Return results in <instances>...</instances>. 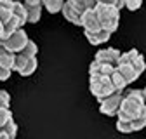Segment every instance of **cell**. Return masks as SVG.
I'll use <instances>...</instances> for the list:
<instances>
[{"mask_svg": "<svg viewBox=\"0 0 146 139\" xmlns=\"http://www.w3.org/2000/svg\"><path fill=\"white\" fill-rule=\"evenodd\" d=\"M117 130H118V132H122V134H131V132H132L131 122H123V120H118V122H117Z\"/></svg>", "mask_w": 146, "mask_h": 139, "instance_id": "obj_23", "label": "cell"}, {"mask_svg": "<svg viewBox=\"0 0 146 139\" xmlns=\"http://www.w3.org/2000/svg\"><path fill=\"white\" fill-rule=\"evenodd\" d=\"M141 4H143V0H125L123 7H127L129 11H137L141 7Z\"/></svg>", "mask_w": 146, "mask_h": 139, "instance_id": "obj_25", "label": "cell"}, {"mask_svg": "<svg viewBox=\"0 0 146 139\" xmlns=\"http://www.w3.org/2000/svg\"><path fill=\"white\" fill-rule=\"evenodd\" d=\"M36 52H38V47H36L35 42L28 40V44L23 47L21 52H17V54H21V56H26V58H31V56H36Z\"/></svg>", "mask_w": 146, "mask_h": 139, "instance_id": "obj_19", "label": "cell"}, {"mask_svg": "<svg viewBox=\"0 0 146 139\" xmlns=\"http://www.w3.org/2000/svg\"><path fill=\"white\" fill-rule=\"evenodd\" d=\"M139 115H146V104H144L141 91L132 89V91L127 92V96H123L117 116H118V120L131 122Z\"/></svg>", "mask_w": 146, "mask_h": 139, "instance_id": "obj_1", "label": "cell"}, {"mask_svg": "<svg viewBox=\"0 0 146 139\" xmlns=\"http://www.w3.org/2000/svg\"><path fill=\"white\" fill-rule=\"evenodd\" d=\"M12 2H21V0H12Z\"/></svg>", "mask_w": 146, "mask_h": 139, "instance_id": "obj_30", "label": "cell"}, {"mask_svg": "<svg viewBox=\"0 0 146 139\" xmlns=\"http://www.w3.org/2000/svg\"><path fill=\"white\" fill-rule=\"evenodd\" d=\"M120 54H122V52H120L118 49H113V47H110V49H101V50H98V54H96L94 61L103 63V64H111V66H117Z\"/></svg>", "mask_w": 146, "mask_h": 139, "instance_id": "obj_7", "label": "cell"}, {"mask_svg": "<svg viewBox=\"0 0 146 139\" xmlns=\"http://www.w3.org/2000/svg\"><path fill=\"white\" fill-rule=\"evenodd\" d=\"M89 89H90V94H92L99 103L106 97H110L111 94L118 92L115 89V85L111 82L110 77H90L89 80Z\"/></svg>", "mask_w": 146, "mask_h": 139, "instance_id": "obj_3", "label": "cell"}, {"mask_svg": "<svg viewBox=\"0 0 146 139\" xmlns=\"http://www.w3.org/2000/svg\"><path fill=\"white\" fill-rule=\"evenodd\" d=\"M141 94H143V99H144V104H146V87L141 91Z\"/></svg>", "mask_w": 146, "mask_h": 139, "instance_id": "obj_27", "label": "cell"}, {"mask_svg": "<svg viewBox=\"0 0 146 139\" xmlns=\"http://www.w3.org/2000/svg\"><path fill=\"white\" fill-rule=\"evenodd\" d=\"M127 54V59H129V63H131V66L137 71V75L141 77L143 75V71L146 70V63H144V58H143V54L139 50H136V49H131L129 52H125Z\"/></svg>", "mask_w": 146, "mask_h": 139, "instance_id": "obj_9", "label": "cell"}, {"mask_svg": "<svg viewBox=\"0 0 146 139\" xmlns=\"http://www.w3.org/2000/svg\"><path fill=\"white\" fill-rule=\"evenodd\" d=\"M131 127H132V132H137V130L144 129L146 127V115H139L134 120H131Z\"/></svg>", "mask_w": 146, "mask_h": 139, "instance_id": "obj_20", "label": "cell"}, {"mask_svg": "<svg viewBox=\"0 0 146 139\" xmlns=\"http://www.w3.org/2000/svg\"><path fill=\"white\" fill-rule=\"evenodd\" d=\"M122 99H123V91H118V92L111 94L110 97H106L99 103V111L103 115H108V116H115L118 113Z\"/></svg>", "mask_w": 146, "mask_h": 139, "instance_id": "obj_6", "label": "cell"}, {"mask_svg": "<svg viewBox=\"0 0 146 139\" xmlns=\"http://www.w3.org/2000/svg\"><path fill=\"white\" fill-rule=\"evenodd\" d=\"M14 59H16V54L11 50H7L2 44H0V66H4L7 70H11L12 71V68H14Z\"/></svg>", "mask_w": 146, "mask_h": 139, "instance_id": "obj_12", "label": "cell"}, {"mask_svg": "<svg viewBox=\"0 0 146 139\" xmlns=\"http://www.w3.org/2000/svg\"><path fill=\"white\" fill-rule=\"evenodd\" d=\"M9 77H11V70H7V68H4V66H0V82L7 80Z\"/></svg>", "mask_w": 146, "mask_h": 139, "instance_id": "obj_26", "label": "cell"}, {"mask_svg": "<svg viewBox=\"0 0 146 139\" xmlns=\"http://www.w3.org/2000/svg\"><path fill=\"white\" fill-rule=\"evenodd\" d=\"M4 139H7V137H4Z\"/></svg>", "mask_w": 146, "mask_h": 139, "instance_id": "obj_31", "label": "cell"}, {"mask_svg": "<svg viewBox=\"0 0 146 139\" xmlns=\"http://www.w3.org/2000/svg\"><path fill=\"white\" fill-rule=\"evenodd\" d=\"M36 66H38V61H36V56H31V58H26V56H21V54H16V59H14V68L21 77H30L35 73Z\"/></svg>", "mask_w": 146, "mask_h": 139, "instance_id": "obj_5", "label": "cell"}, {"mask_svg": "<svg viewBox=\"0 0 146 139\" xmlns=\"http://www.w3.org/2000/svg\"><path fill=\"white\" fill-rule=\"evenodd\" d=\"M2 30H4V24L0 23V38H2Z\"/></svg>", "mask_w": 146, "mask_h": 139, "instance_id": "obj_29", "label": "cell"}, {"mask_svg": "<svg viewBox=\"0 0 146 139\" xmlns=\"http://www.w3.org/2000/svg\"><path fill=\"white\" fill-rule=\"evenodd\" d=\"M9 104H11V96H9V92H5V91L0 89V108H9Z\"/></svg>", "mask_w": 146, "mask_h": 139, "instance_id": "obj_24", "label": "cell"}, {"mask_svg": "<svg viewBox=\"0 0 146 139\" xmlns=\"http://www.w3.org/2000/svg\"><path fill=\"white\" fill-rule=\"evenodd\" d=\"M12 7H14L12 0H0V23L2 24H5L12 17Z\"/></svg>", "mask_w": 146, "mask_h": 139, "instance_id": "obj_14", "label": "cell"}, {"mask_svg": "<svg viewBox=\"0 0 146 139\" xmlns=\"http://www.w3.org/2000/svg\"><path fill=\"white\" fill-rule=\"evenodd\" d=\"M61 12H63V16H64V19H66V21H70L71 24H75V26H80L82 14L71 5L68 0H64V4H63V7H61Z\"/></svg>", "mask_w": 146, "mask_h": 139, "instance_id": "obj_11", "label": "cell"}, {"mask_svg": "<svg viewBox=\"0 0 146 139\" xmlns=\"http://www.w3.org/2000/svg\"><path fill=\"white\" fill-rule=\"evenodd\" d=\"M113 71H115V66L103 64V63H98V61H92L89 66V75L90 77H111Z\"/></svg>", "mask_w": 146, "mask_h": 139, "instance_id": "obj_10", "label": "cell"}, {"mask_svg": "<svg viewBox=\"0 0 146 139\" xmlns=\"http://www.w3.org/2000/svg\"><path fill=\"white\" fill-rule=\"evenodd\" d=\"M12 16L19 19V23L25 26L26 24V9L23 7L21 2H14V7H12Z\"/></svg>", "mask_w": 146, "mask_h": 139, "instance_id": "obj_16", "label": "cell"}, {"mask_svg": "<svg viewBox=\"0 0 146 139\" xmlns=\"http://www.w3.org/2000/svg\"><path fill=\"white\" fill-rule=\"evenodd\" d=\"M28 40H30V38H28L26 31H25L23 28H19V30L12 31L9 37L2 38V40H0V44H2L7 50H11V52H14V54H17V52L23 50V47L28 44Z\"/></svg>", "mask_w": 146, "mask_h": 139, "instance_id": "obj_4", "label": "cell"}, {"mask_svg": "<svg viewBox=\"0 0 146 139\" xmlns=\"http://www.w3.org/2000/svg\"><path fill=\"white\" fill-rule=\"evenodd\" d=\"M4 137H7V136H5V134H4L2 130H0V139H4ZM7 139H9V137H7Z\"/></svg>", "mask_w": 146, "mask_h": 139, "instance_id": "obj_28", "label": "cell"}, {"mask_svg": "<svg viewBox=\"0 0 146 139\" xmlns=\"http://www.w3.org/2000/svg\"><path fill=\"white\" fill-rule=\"evenodd\" d=\"M94 14L98 17V21L101 24V28L108 33H113L117 31L118 28V21H120V11L113 5H110V4H99L96 2L94 5Z\"/></svg>", "mask_w": 146, "mask_h": 139, "instance_id": "obj_2", "label": "cell"}, {"mask_svg": "<svg viewBox=\"0 0 146 139\" xmlns=\"http://www.w3.org/2000/svg\"><path fill=\"white\" fill-rule=\"evenodd\" d=\"M68 2L75 7L80 14H84V12H87L90 9H94V5H96V0H68Z\"/></svg>", "mask_w": 146, "mask_h": 139, "instance_id": "obj_15", "label": "cell"}, {"mask_svg": "<svg viewBox=\"0 0 146 139\" xmlns=\"http://www.w3.org/2000/svg\"><path fill=\"white\" fill-rule=\"evenodd\" d=\"M21 4L26 11H33V9H42V0H21Z\"/></svg>", "mask_w": 146, "mask_h": 139, "instance_id": "obj_22", "label": "cell"}, {"mask_svg": "<svg viewBox=\"0 0 146 139\" xmlns=\"http://www.w3.org/2000/svg\"><path fill=\"white\" fill-rule=\"evenodd\" d=\"M9 120H12V111L9 108H0V129H2Z\"/></svg>", "mask_w": 146, "mask_h": 139, "instance_id": "obj_21", "label": "cell"}, {"mask_svg": "<svg viewBox=\"0 0 146 139\" xmlns=\"http://www.w3.org/2000/svg\"><path fill=\"white\" fill-rule=\"evenodd\" d=\"M0 130H2L9 139H14V137H16V134H17V125H16L14 118H12V120H9V122H7V124H5L2 129H0Z\"/></svg>", "mask_w": 146, "mask_h": 139, "instance_id": "obj_18", "label": "cell"}, {"mask_svg": "<svg viewBox=\"0 0 146 139\" xmlns=\"http://www.w3.org/2000/svg\"><path fill=\"white\" fill-rule=\"evenodd\" d=\"M64 4V0H42V5L50 12V14H56L61 12V7Z\"/></svg>", "mask_w": 146, "mask_h": 139, "instance_id": "obj_17", "label": "cell"}, {"mask_svg": "<svg viewBox=\"0 0 146 139\" xmlns=\"http://www.w3.org/2000/svg\"><path fill=\"white\" fill-rule=\"evenodd\" d=\"M80 26L84 28V33H96V31L103 30L92 9L82 14V19H80Z\"/></svg>", "mask_w": 146, "mask_h": 139, "instance_id": "obj_8", "label": "cell"}, {"mask_svg": "<svg viewBox=\"0 0 146 139\" xmlns=\"http://www.w3.org/2000/svg\"><path fill=\"white\" fill-rule=\"evenodd\" d=\"M110 37H111V33H108L104 30H99L96 33H85V38L89 40V44H92V45H101V44L108 42Z\"/></svg>", "mask_w": 146, "mask_h": 139, "instance_id": "obj_13", "label": "cell"}]
</instances>
